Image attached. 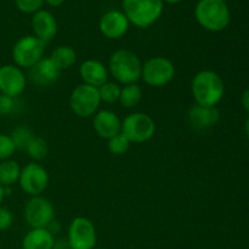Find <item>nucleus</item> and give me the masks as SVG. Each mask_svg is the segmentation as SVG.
Here are the masks:
<instances>
[{"mask_svg": "<svg viewBox=\"0 0 249 249\" xmlns=\"http://www.w3.org/2000/svg\"><path fill=\"white\" fill-rule=\"evenodd\" d=\"M191 92L196 105L216 107L224 96L225 84L218 73L212 70H203L192 78Z\"/></svg>", "mask_w": 249, "mask_h": 249, "instance_id": "nucleus-1", "label": "nucleus"}, {"mask_svg": "<svg viewBox=\"0 0 249 249\" xmlns=\"http://www.w3.org/2000/svg\"><path fill=\"white\" fill-rule=\"evenodd\" d=\"M107 70L109 74L121 84H135L141 79L142 62L133 51L119 49L109 57Z\"/></svg>", "mask_w": 249, "mask_h": 249, "instance_id": "nucleus-2", "label": "nucleus"}, {"mask_svg": "<svg viewBox=\"0 0 249 249\" xmlns=\"http://www.w3.org/2000/svg\"><path fill=\"white\" fill-rule=\"evenodd\" d=\"M197 22L209 32H221L231 21L230 9L223 0H199L195 9Z\"/></svg>", "mask_w": 249, "mask_h": 249, "instance_id": "nucleus-3", "label": "nucleus"}, {"mask_svg": "<svg viewBox=\"0 0 249 249\" xmlns=\"http://www.w3.org/2000/svg\"><path fill=\"white\" fill-rule=\"evenodd\" d=\"M123 12L129 23L138 28H148L163 12V0H124Z\"/></svg>", "mask_w": 249, "mask_h": 249, "instance_id": "nucleus-4", "label": "nucleus"}, {"mask_svg": "<svg viewBox=\"0 0 249 249\" xmlns=\"http://www.w3.org/2000/svg\"><path fill=\"white\" fill-rule=\"evenodd\" d=\"M46 43L34 36H24L12 48L14 65L19 68H31L45 57Z\"/></svg>", "mask_w": 249, "mask_h": 249, "instance_id": "nucleus-5", "label": "nucleus"}, {"mask_svg": "<svg viewBox=\"0 0 249 249\" xmlns=\"http://www.w3.org/2000/svg\"><path fill=\"white\" fill-rule=\"evenodd\" d=\"M121 133L134 143L150 141L156 134V123L151 116L143 112H134L122 121Z\"/></svg>", "mask_w": 249, "mask_h": 249, "instance_id": "nucleus-6", "label": "nucleus"}, {"mask_svg": "<svg viewBox=\"0 0 249 249\" xmlns=\"http://www.w3.org/2000/svg\"><path fill=\"white\" fill-rule=\"evenodd\" d=\"M175 77V66L173 61L163 56H155L142 63L141 79L152 88H162L169 84Z\"/></svg>", "mask_w": 249, "mask_h": 249, "instance_id": "nucleus-7", "label": "nucleus"}, {"mask_svg": "<svg viewBox=\"0 0 249 249\" xmlns=\"http://www.w3.org/2000/svg\"><path fill=\"white\" fill-rule=\"evenodd\" d=\"M101 105L99 89L87 84H80L73 89L70 96V107L79 118L92 117Z\"/></svg>", "mask_w": 249, "mask_h": 249, "instance_id": "nucleus-8", "label": "nucleus"}, {"mask_svg": "<svg viewBox=\"0 0 249 249\" xmlns=\"http://www.w3.org/2000/svg\"><path fill=\"white\" fill-rule=\"evenodd\" d=\"M55 207L43 196L31 197L23 209L24 221L31 229H46L55 220Z\"/></svg>", "mask_w": 249, "mask_h": 249, "instance_id": "nucleus-9", "label": "nucleus"}, {"mask_svg": "<svg viewBox=\"0 0 249 249\" xmlns=\"http://www.w3.org/2000/svg\"><path fill=\"white\" fill-rule=\"evenodd\" d=\"M67 241L71 249H94L97 243L94 223L85 216L73 219L68 226Z\"/></svg>", "mask_w": 249, "mask_h": 249, "instance_id": "nucleus-10", "label": "nucleus"}, {"mask_svg": "<svg viewBox=\"0 0 249 249\" xmlns=\"http://www.w3.org/2000/svg\"><path fill=\"white\" fill-rule=\"evenodd\" d=\"M18 184L28 196H41L49 186V173L38 162H29L21 169Z\"/></svg>", "mask_w": 249, "mask_h": 249, "instance_id": "nucleus-11", "label": "nucleus"}, {"mask_svg": "<svg viewBox=\"0 0 249 249\" xmlns=\"http://www.w3.org/2000/svg\"><path fill=\"white\" fill-rule=\"evenodd\" d=\"M27 75L14 63L0 66V94L17 99L27 88Z\"/></svg>", "mask_w": 249, "mask_h": 249, "instance_id": "nucleus-12", "label": "nucleus"}, {"mask_svg": "<svg viewBox=\"0 0 249 249\" xmlns=\"http://www.w3.org/2000/svg\"><path fill=\"white\" fill-rule=\"evenodd\" d=\"M129 21L124 12L118 10H111L102 15L99 22V28L102 36L107 39H121L129 29Z\"/></svg>", "mask_w": 249, "mask_h": 249, "instance_id": "nucleus-13", "label": "nucleus"}, {"mask_svg": "<svg viewBox=\"0 0 249 249\" xmlns=\"http://www.w3.org/2000/svg\"><path fill=\"white\" fill-rule=\"evenodd\" d=\"M92 126L100 138L109 140L121 133L122 121L116 112L111 109H101L94 114Z\"/></svg>", "mask_w": 249, "mask_h": 249, "instance_id": "nucleus-14", "label": "nucleus"}, {"mask_svg": "<svg viewBox=\"0 0 249 249\" xmlns=\"http://www.w3.org/2000/svg\"><path fill=\"white\" fill-rule=\"evenodd\" d=\"M61 71L56 67L50 57H44L36 65L29 68L28 78L38 87H49L56 83L60 78Z\"/></svg>", "mask_w": 249, "mask_h": 249, "instance_id": "nucleus-15", "label": "nucleus"}, {"mask_svg": "<svg viewBox=\"0 0 249 249\" xmlns=\"http://www.w3.org/2000/svg\"><path fill=\"white\" fill-rule=\"evenodd\" d=\"M220 119V112L216 107L199 106L195 104L187 112V122L197 130L213 128Z\"/></svg>", "mask_w": 249, "mask_h": 249, "instance_id": "nucleus-16", "label": "nucleus"}, {"mask_svg": "<svg viewBox=\"0 0 249 249\" xmlns=\"http://www.w3.org/2000/svg\"><path fill=\"white\" fill-rule=\"evenodd\" d=\"M79 75L83 84L100 88L102 84L108 82L109 73L101 61L89 58L79 66Z\"/></svg>", "mask_w": 249, "mask_h": 249, "instance_id": "nucleus-17", "label": "nucleus"}, {"mask_svg": "<svg viewBox=\"0 0 249 249\" xmlns=\"http://www.w3.org/2000/svg\"><path fill=\"white\" fill-rule=\"evenodd\" d=\"M32 29L34 36L43 40L44 43H49L57 33V22L51 12L39 10L32 17Z\"/></svg>", "mask_w": 249, "mask_h": 249, "instance_id": "nucleus-18", "label": "nucleus"}, {"mask_svg": "<svg viewBox=\"0 0 249 249\" xmlns=\"http://www.w3.org/2000/svg\"><path fill=\"white\" fill-rule=\"evenodd\" d=\"M55 236L48 229H31L22 240V249H53Z\"/></svg>", "mask_w": 249, "mask_h": 249, "instance_id": "nucleus-19", "label": "nucleus"}, {"mask_svg": "<svg viewBox=\"0 0 249 249\" xmlns=\"http://www.w3.org/2000/svg\"><path fill=\"white\" fill-rule=\"evenodd\" d=\"M56 67L60 71L68 70V68L73 67L74 63L77 62V53L72 46L68 45H60L56 49H53L51 55L49 56Z\"/></svg>", "mask_w": 249, "mask_h": 249, "instance_id": "nucleus-20", "label": "nucleus"}, {"mask_svg": "<svg viewBox=\"0 0 249 249\" xmlns=\"http://www.w3.org/2000/svg\"><path fill=\"white\" fill-rule=\"evenodd\" d=\"M21 169L16 160H6L0 162V184L4 187H11L18 182Z\"/></svg>", "mask_w": 249, "mask_h": 249, "instance_id": "nucleus-21", "label": "nucleus"}, {"mask_svg": "<svg viewBox=\"0 0 249 249\" xmlns=\"http://www.w3.org/2000/svg\"><path fill=\"white\" fill-rule=\"evenodd\" d=\"M141 100H142V89L138 83L124 85L121 89L118 102L124 108H134L140 104Z\"/></svg>", "mask_w": 249, "mask_h": 249, "instance_id": "nucleus-22", "label": "nucleus"}, {"mask_svg": "<svg viewBox=\"0 0 249 249\" xmlns=\"http://www.w3.org/2000/svg\"><path fill=\"white\" fill-rule=\"evenodd\" d=\"M26 152L29 156V158L33 160V162H40V160H45L49 153L48 141L41 136L34 135L31 142L27 146Z\"/></svg>", "mask_w": 249, "mask_h": 249, "instance_id": "nucleus-23", "label": "nucleus"}, {"mask_svg": "<svg viewBox=\"0 0 249 249\" xmlns=\"http://www.w3.org/2000/svg\"><path fill=\"white\" fill-rule=\"evenodd\" d=\"M10 136H11L17 151H26L27 146L33 139L34 133L29 126L19 125L11 131Z\"/></svg>", "mask_w": 249, "mask_h": 249, "instance_id": "nucleus-24", "label": "nucleus"}, {"mask_svg": "<svg viewBox=\"0 0 249 249\" xmlns=\"http://www.w3.org/2000/svg\"><path fill=\"white\" fill-rule=\"evenodd\" d=\"M99 89L100 99L101 102L105 104H116L119 101V96H121V89L118 83L114 82H106L105 84H102L101 87L97 88Z\"/></svg>", "mask_w": 249, "mask_h": 249, "instance_id": "nucleus-25", "label": "nucleus"}, {"mask_svg": "<svg viewBox=\"0 0 249 249\" xmlns=\"http://www.w3.org/2000/svg\"><path fill=\"white\" fill-rule=\"evenodd\" d=\"M107 141H108L107 142V147H108L109 153H112L114 156L124 155L129 150V147H130V141L122 133L117 134L116 136H113V138H111Z\"/></svg>", "mask_w": 249, "mask_h": 249, "instance_id": "nucleus-26", "label": "nucleus"}, {"mask_svg": "<svg viewBox=\"0 0 249 249\" xmlns=\"http://www.w3.org/2000/svg\"><path fill=\"white\" fill-rule=\"evenodd\" d=\"M16 151V146H15L11 136L6 135V134H0V162L11 160Z\"/></svg>", "mask_w": 249, "mask_h": 249, "instance_id": "nucleus-27", "label": "nucleus"}, {"mask_svg": "<svg viewBox=\"0 0 249 249\" xmlns=\"http://www.w3.org/2000/svg\"><path fill=\"white\" fill-rule=\"evenodd\" d=\"M17 111V101L15 97L0 94V117H7Z\"/></svg>", "mask_w": 249, "mask_h": 249, "instance_id": "nucleus-28", "label": "nucleus"}, {"mask_svg": "<svg viewBox=\"0 0 249 249\" xmlns=\"http://www.w3.org/2000/svg\"><path fill=\"white\" fill-rule=\"evenodd\" d=\"M17 9L24 14H36L41 9L44 0H14Z\"/></svg>", "mask_w": 249, "mask_h": 249, "instance_id": "nucleus-29", "label": "nucleus"}, {"mask_svg": "<svg viewBox=\"0 0 249 249\" xmlns=\"http://www.w3.org/2000/svg\"><path fill=\"white\" fill-rule=\"evenodd\" d=\"M14 224V214L10 209L0 206V231L10 229Z\"/></svg>", "mask_w": 249, "mask_h": 249, "instance_id": "nucleus-30", "label": "nucleus"}, {"mask_svg": "<svg viewBox=\"0 0 249 249\" xmlns=\"http://www.w3.org/2000/svg\"><path fill=\"white\" fill-rule=\"evenodd\" d=\"M53 249H71L70 243H68L67 238H55V242H53Z\"/></svg>", "mask_w": 249, "mask_h": 249, "instance_id": "nucleus-31", "label": "nucleus"}, {"mask_svg": "<svg viewBox=\"0 0 249 249\" xmlns=\"http://www.w3.org/2000/svg\"><path fill=\"white\" fill-rule=\"evenodd\" d=\"M46 229H48V230L50 231L53 236H55V235H57V233H60L61 224L55 219V220H53L50 224H49V226Z\"/></svg>", "mask_w": 249, "mask_h": 249, "instance_id": "nucleus-32", "label": "nucleus"}, {"mask_svg": "<svg viewBox=\"0 0 249 249\" xmlns=\"http://www.w3.org/2000/svg\"><path fill=\"white\" fill-rule=\"evenodd\" d=\"M241 104H242L243 108L249 113V89L243 91L242 96H241Z\"/></svg>", "mask_w": 249, "mask_h": 249, "instance_id": "nucleus-33", "label": "nucleus"}, {"mask_svg": "<svg viewBox=\"0 0 249 249\" xmlns=\"http://www.w3.org/2000/svg\"><path fill=\"white\" fill-rule=\"evenodd\" d=\"M44 2L49 4L50 6H60L65 2V0H44Z\"/></svg>", "mask_w": 249, "mask_h": 249, "instance_id": "nucleus-34", "label": "nucleus"}, {"mask_svg": "<svg viewBox=\"0 0 249 249\" xmlns=\"http://www.w3.org/2000/svg\"><path fill=\"white\" fill-rule=\"evenodd\" d=\"M5 196H6V195H5V187L2 186L1 184H0V206H1L2 201H4V198H5Z\"/></svg>", "mask_w": 249, "mask_h": 249, "instance_id": "nucleus-35", "label": "nucleus"}, {"mask_svg": "<svg viewBox=\"0 0 249 249\" xmlns=\"http://www.w3.org/2000/svg\"><path fill=\"white\" fill-rule=\"evenodd\" d=\"M245 133H246V135H247V138L249 139V117L245 123Z\"/></svg>", "mask_w": 249, "mask_h": 249, "instance_id": "nucleus-36", "label": "nucleus"}, {"mask_svg": "<svg viewBox=\"0 0 249 249\" xmlns=\"http://www.w3.org/2000/svg\"><path fill=\"white\" fill-rule=\"evenodd\" d=\"M168 2V4H178V2L182 1V0H163V2Z\"/></svg>", "mask_w": 249, "mask_h": 249, "instance_id": "nucleus-37", "label": "nucleus"}, {"mask_svg": "<svg viewBox=\"0 0 249 249\" xmlns=\"http://www.w3.org/2000/svg\"><path fill=\"white\" fill-rule=\"evenodd\" d=\"M94 249H105V248H94Z\"/></svg>", "mask_w": 249, "mask_h": 249, "instance_id": "nucleus-38", "label": "nucleus"}, {"mask_svg": "<svg viewBox=\"0 0 249 249\" xmlns=\"http://www.w3.org/2000/svg\"><path fill=\"white\" fill-rule=\"evenodd\" d=\"M223 1H225V2H226V1H228V0H223Z\"/></svg>", "mask_w": 249, "mask_h": 249, "instance_id": "nucleus-39", "label": "nucleus"}]
</instances>
